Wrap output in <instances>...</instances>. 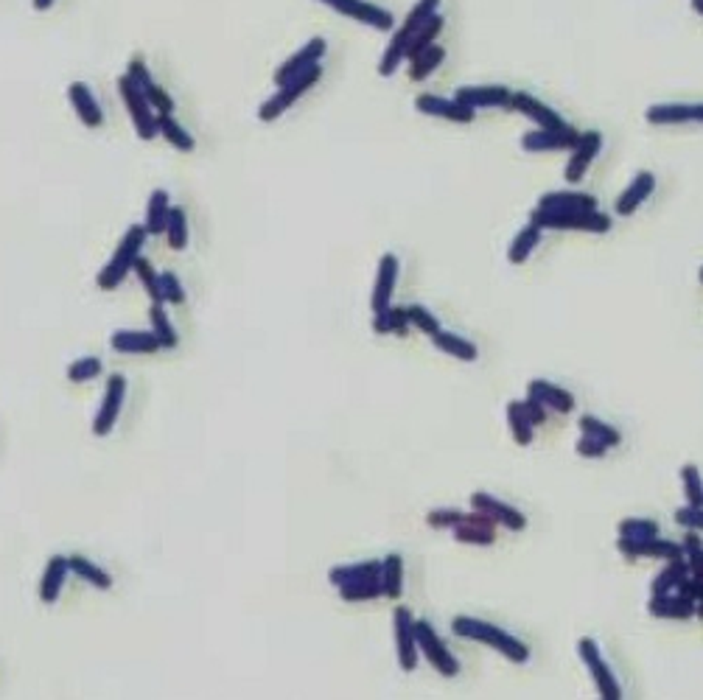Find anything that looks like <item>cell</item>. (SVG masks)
Wrapping results in <instances>:
<instances>
[{"instance_id":"6","label":"cell","mask_w":703,"mask_h":700,"mask_svg":"<svg viewBox=\"0 0 703 700\" xmlns=\"http://www.w3.org/2000/svg\"><path fill=\"white\" fill-rule=\"evenodd\" d=\"M118 93H121V101H123L129 118H132V126H135L138 138L141 141H154V138H158V113H154V107L146 101V95L138 90V85L129 79L126 73L118 79Z\"/></svg>"},{"instance_id":"12","label":"cell","mask_w":703,"mask_h":700,"mask_svg":"<svg viewBox=\"0 0 703 700\" xmlns=\"http://www.w3.org/2000/svg\"><path fill=\"white\" fill-rule=\"evenodd\" d=\"M616 550L628 558V560H639V558H653V560H684V550L681 543H675L670 538H644V541H628V538H619L616 541Z\"/></svg>"},{"instance_id":"50","label":"cell","mask_w":703,"mask_h":700,"mask_svg":"<svg viewBox=\"0 0 703 700\" xmlns=\"http://www.w3.org/2000/svg\"><path fill=\"white\" fill-rule=\"evenodd\" d=\"M101 370H104V365H101L98 356H82V359H76L73 365L68 368V378H70L73 384H85V381L98 378Z\"/></svg>"},{"instance_id":"44","label":"cell","mask_w":703,"mask_h":700,"mask_svg":"<svg viewBox=\"0 0 703 700\" xmlns=\"http://www.w3.org/2000/svg\"><path fill=\"white\" fill-rule=\"evenodd\" d=\"M163 236H166V241H169V247H171L174 252H182V250L188 247V216H186V211H182V207H171Z\"/></svg>"},{"instance_id":"16","label":"cell","mask_w":703,"mask_h":700,"mask_svg":"<svg viewBox=\"0 0 703 700\" xmlns=\"http://www.w3.org/2000/svg\"><path fill=\"white\" fill-rule=\"evenodd\" d=\"M578 138H580L578 129L563 123V126H555V129H535V132H527L522 138V149L533 151V154H538V151H566L578 143Z\"/></svg>"},{"instance_id":"37","label":"cell","mask_w":703,"mask_h":700,"mask_svg":"<svg viewBox=\"0 0 703 700\" xmlns=\"http://www.w3.org/2000/svg\"><path fill=\"white\" fill-rule=\"evenodd\" d=\"M373 331H376L379 336H389V333H393V336H406V331H409L406 305H393V303H389L387 308L376 311Z\"/></svg>"},{"instance_id":"31","label":"cell","mask_w":703,"mask_h":700,"mask_svg":"<svg viewBox=\"0 0 703 700\" xmlns=\"http://www.w3.org/2000/svg\"><path fill=\"white\" fill-rule=\"evenodd\" d=\"M429 340L434 342V348L440 350V353H446V356H452V359H460V361H477V356H479V350H477V345L471 342V340H465V336H460V333H452V331H437V333H432Z\"/></svg>"},{"instance_id":"17","label":"cell","mask_w":703,"mask_h":700,"mask_svg":"<svg viewBox=\"0 0 703 700\" xmlns=\"http://www.w3.org/2000/svg\"><path fill=\"white\" fill-rule=\"evenodd\" d=\"M398 275H401V261H398V255L384 252V255L379 258V272H376L373 295H370V308H373V314H376V311H381V308H387L389 303H393Z\"/></svg>"},{"instance_id":"51","label":"cell","mask_w":703,"mask_h":700,"mask_svg":"<svg viewBox=\"0 0 703 700\" xmlns=\"http://www.w3.org/2000/svg\"><path fill=\"white\" fill-rule=\"evenodd\" d=\"M406 320H409V328H418V331L426 333V336H432V333L440 331L437 317L432 314L426 305H406Z\"/></svg>"},{"instance_id":"21","label":"cell","mask_w":703,"mask_h":700,"mask_svg":"<svg viewBox=\"0 0 703 700\" xmlns=\"http://www.w3.org/2000/svg\"><path fill=\"white\" fill-rule=\"evenodd\" d=\"M650 616L656 619H675V622H684L692 616H700V603H692L687 597H681L679 591H670V594H653L647 603Z\"/></svg>"},{"instance_id":"7","label":"cell","mask_w":703,"mask_h":700,"mask_svg":"<svg viewBox=\"0 0 703 700\" xmlns=\"http://www.w3.org/2000/svg\"><path fill=\"white\" fill-rule=\"evenodd\" d=\"M578 656L586 664V669L591 672V681H594L597 692H600V697L603 700H622V686H619L616 676L611 672L608 661L603 659L600 644H597L594 639H589V636H583L578 641Z\"/></svg>"},{"instance_id":"11","label":"cell","mask_w":703,"mask_h":700,"mask_svg":"<svg viewBox=\"0 0 703 700\" xmlns=\"http://www.w3.org/2000/svg\"><path fill=\"white\" fill-rule=\"evenodd\" d=\"M393 631H396V653H398V667L404 672L418 669V641H415V616L406 605H398L393 611Z\"/></svg>"},{"instance_id":"26","label":"cell","mask_w":703,"mask_h":700,"mask_svg":"<svg viewBox=\"0 0 703 700\" xmlns=\"http://www.w3.org/2000/svg\"><path fill=\"white\" fill-rule=\"evenodd\" d=\"M68 575H70L68 558L65 555H50L45 568H42V577H40V603L42 605H54L62 597Z\"/></svg>"},{"instance_id":"20","label":"cell","mask_w":703,"mask_h":700,"mask_svg":"<svg viewBox=\"0 0 703 700\" xmlns=\"http://www.w3.org/2000/svg\"><path fill=\"white\" fill-rule=\"evenodd\" d=\"M644 121L653 126H675V123H700L703 104H653L644 110Z\"/></svg>"},{"instance_id":"45","label":"cell","mask_w":703,"mask_h":700,"mask_svg":"<svg viewBox=\"0 0 703 700\" xmlns=\"http://www.w3.org/2000/svg\"><path fill=\"white\" fill-rule=\"evenodd\" d=\"M619 538H628V541H644V538H653L659 535V522L656 518H642V515H634V518H625V522H619Z\"/></svg>"},{"instance_id":"57","label":"cell","mask_w":703,"mask_h":700,"mask_svg":"<svg viewBox=\"0 0 703 700\" xmlns=\"http://www.w3.org/2000/svg\"><path fill=\"white\" fill-rule=\"evenodd\" d=\"M54 4H57V0H32V6H34L37 12H48Z\"/></svg>"},{"instance_id":"56","label":"cell","mask_w":703,"mask_h":700,"mask_svg":"<svg viewBox=\"0 0 703 700\" xmlns=\"http://www.w3.org/2000/svg\"><path fill=\"white\" fill-rule=\"evenodd\" d=\"M522 404V412L527 414V421L538 429V426H543L546 423V418H550V412H546L538 401H533V398H525V401H518Z\"/></svg>"},{"instance_id":"46","label":"cell","mask_w":703,"mask_h":700,"mask_svg":"<svg viewBox=\"0 0 703 700\" xmlns=\"http://www.w3.org/2000/svg\"><path fill=\"white\" fill-rule=\"evenodd\" d=\"M132 272L138 275V280H141L143 292L149 295V300L151 303H163V297H160V272L151 267V261H146V258L141 255L135 261V267H132Z\"/></svg>"},{"instance_id":"47","label":"cell","mask_w":703,"mask_h":700,"mask_svg":"<svg viewBox=\"0 0 703 700\" xmlns=\"http://www.w3.org/2000/svg\"><path fill=\"white\" fill-rule=\"evenodd\" d=\"M336 591H340V597L345 603H370V600L384 597L381 577L379 580H368V583H359V586H348V588H336Z\"/></svg>"},{"instance_id":"39","label":"cell","mask_w":703,"mask_h":700,"mask_svg":"<svg viewBox=\"0 0 703 700\" xmlns=\"http://www.w3.org/2000/svg\"><path fill=\"white\" fill-rule=\"evenodd\" d=\"M149 320H151V333L158 336V342L163 350H174L179 345V333L169 317V311L163 308V303H151L149 308Z\"/></svg>"},{"instance_id":"13","label":"cell","mask_w":703,"mask_h":700,"mask_svg":"<svg viewBox=\"0 0 703 700\" xmlns=\"http://www.w3.org/2000/svg\"><path fill=\"white\" fill-rule=\"evenodd\" d=\"M126 76L138 85V90L146 95V101L154 107V113H174V110H177V101L169 95V90H166L163 85H158V79H154L151 70L146 68V62H143L141 57L129 59Z\"/></svg>"},{"instance_id":"23","label":"cell","mask_w":703,"mask_h":700,"mask_svg":"<svg viewBox=\"0 0 703 700\" xmlns=\"http://www.w3.org/2000/svg\"><path fill=\"white\" fill-rule=\"evenodd\" d=\"M653 191H656V177H653V171H639L631 183H628V188H625L622 194H619V199H616V205H614V211H616V216H634L639 207L653 196Z\"/></svg>"},{"instance_id":"14","label":"cell","mask_w":703,"mask_h":700,"mask_svg":"<svg viewBox=\"0 0 703 700\" xmlns=\"http://www.w3.org/2000/svg\"><path fill=\"white\" fill-rule=\"evenodd\" d=\"M471 507L485 513L493 524H499V527H505L510 532H522L527 527V515L522 510L502 502V499H497V496L485 494V490H477V494H471Z\"/></svg>"},{"instance_id":"52","label":"cell","mask_w":703,"mask_h":700,"mask_svg":"<svg viewBox=\"0 0 703 700\" xmlns=\"http://www.w3.org/2000/svg\"><path fill=\"white\" fill-rule=\"evenodd\" d=\"M468 518V513H462V510H452V507H443V510H432L429 515H426V524L432 527V530H454L457 524H462Z\"/></svg>"},{"instance_id":"38","label":"cell","mask_w":703,"mask_h":700,"mask_svg":"<svg viewBox=\"0 0 703 700\" xmlns=\"http://www.w3.org/2000/svg\"><path fill=\"white\" fill-rule=\"evenodd\" d=\"M443 62H446V48L434 42V45H429L426 50H421L418 57L409 59V79H412V82H426L429 76H432Z\"/></svg>"},{"instance_id":"34","label":"cell","mask_w":703,"mask_h":700,"mask_svg":"<svg viewBox=\"0 0 703 700\" xmlns=\"http://www.w3.org/2000/svg\"><path fill=\"white\" fill-rule=\"evenodd\" d=\"M68 566H70V572L79 577V580H85L87 586H93V588H98V591H110V588H113V575L104 572V568H101L98 563H93L90 558H85V555H70V558H68Z\"/></svg>"},{"instance_id":"19","label":"cell","mask_w":703,"mask_h":700,"mask_svg":"<svg viewBox=\"0 0 703 700\" xmlns=\"http://www.w3.org/2000/svg\"><path fill=\"white\" fill-rule=\"evenodd\" d=\"M325 50H328V42H325L323 37L308 40L300 50H295V54L275 70V85L289 82L292 76H297V73H303V70H308V68L320 65V59L325 57Z\"/></svg>"},{"instance_id":"48","label":"cell","mask_w":703,"mask_h":700,"mask_svg":"<svg viewBox=\"0 0 703 700\" xmlns=\"http://www.w3.org/2000/svg\"><path fill=\"white\" fill-rule=\"evenodd\" d=\"M437 9H440V0H418V4L409 9L406 20L401 23V32H406L412 37L432 14H437Z\"/></svg>"},{"instance_id":"36","label":"cell","mask_w":703,"mask_h":700,"mask_svg":"<svg viewBox=\"0 0 703 700\" xmlns=\"http://www.w3.org/2000/svg\"><path fill=\"white\" fill-rule=\"evenodd\" d=\"M381 586L387 600H401L404 597V558L398 552L387 555L381 560Z\"/></svg>"},{"instance_id":"40","label":"cell","mask_w":703,"mask_h":700,"mask_svg":"<svg viewBox=\"0 0 703 700\" xmlns=\"http://www.w3.org/2000/svg\"><path fill=\"white\" fill-rule=\"evenodd\" d=\"M443 29H446V17H443L440 12L437 14H432L418 32L412 34V40H409V48H406V62L412 59V57H418L421 50H426L429 45H434L437 42V37L443 34Z\"/></svg>"},{"instance_id":"33","label":"cell","mask_w":703,"mask_h":700,"mask_svg":"<svg viewBox=\"0 0 703 700\" xmlns=\"http://www.w3.org/2000/svg\"><path fill=\"white\" fill-rule=\"evenodd\" d=\"M171 196L166 188H154L151 196H149V205H146V232L149 236H160V232L166 230V222H169V214H171Z\"/></svg>"},{"instance_id":"58","label":"cell","mask_w":703,"mask_h":700,"mask_svg":"<svg viewBox=\"0 0 703 700\" xmlns=\"http://www.w3.org/2000/svg\"><path fill=\"white\" fill-rule=\"evenodd\" d=\"M692 12H695L698 17L703 14V0H692Z\"/></svg>"},{"instance_id":"2","label":"cell","mask_w":703,"mask_h":700,"mask_svg":"<svg viewBox=\"0 0 703 700\" xmlns=\"http://www.w3.org/2000/svg\"><path fill=\"white\" fill-rule=\"evenodd\" d=\"M146 239H149V232H146L143 224H132V227L123 232V239L118 241L113 258H110V261L104 264V269L96 275V286H98L101 292H115L121 283L126 280V275L132 272L135 261L141 258V250H143Z\"/></svg>"},{"instance_id":"53","label":"cell","mask_w":703,"mask_h":700,"mask_svg":"<svg viewBox=\"0 0 703 700\" xmlns=\"http://www.w3.org/2000/svg\"><path fill=\"white\" fill-rule=\"evenodd\" d=\"M160 297H163V305L186 303V289H182V280L174 272H160Z\"/></svg>"},{"instance_id":"42","label":"cell","mask_w":703,"mask_h":700,"mask_svg":"<svg viewBox=\"0 0 703 700\" xmlns=\"http://www.w3.org/2000/svg\"><path fill=\"white\" fill-rule=\"evenodd\" d=\"M684 577H689L687 560H667L662 572L653 577V583H650V594H670Z\"/></svg>"},{"instance_id":"55","label":"cell","mask_w":703,"mask_h":700,"mask_svg":"<svg viewBox=\"0 0 703 700\" xmlns=\"http://www.w3.org/2000/svg\"><path fill=\"white\" fill-rule=\"evenodd\" d=\"M675 522H679L684 530H703V507H679L675 510Z\"/></svg>"},{"instance_id":"28","label":"cell","mask_w":703,"mask_h":700,"mask_svg":"<svg viewBox=\"0 0 703 700\" xmlns=\"http://www.w3.org/2000/svg\"><path fill=\"white\" fill-rule=\"evenodd\" d=\"M68 101H70L73 113L79 115V121H82L87 129H98V126L104 123V113H101V107H98V101H96L90 85H85V82H70V85H68Z\"/></svg>"},{"instance_id":"15","label":"cell","mask_w":703,"mask_h":700,"mask_svg":"<svg viewBox=\"0 0 703 700\" xmlns=\"http://www.w3.org/2000/svg\"><path fill=\"white\" fill-rule=\"evenodd\" d=\"M415 110L424 113V115H432V118H440V121H452V123H471L474 121V110H468L465 104H460L457 98H443V95H434V93H421L418 98H415Z\"/></svg>"},{"instance_id":"25","label":"cell","mask_w":703,"mask_h":700,"mask_svg":"<svg viewBox=\"0 0 703 700\" xmlns=\"http://www.w3.org/2000/svg\"><path fill=\"white\" fill-rule=\"evenodd\" d=\"M110 348L115 353H126V356H151L163 350L158 336L151 331H135V328H121L110 336Z\"/></svg>"},{"instance_id":"22","label":"cell","mask_w":703,"mask_h":700,"mask_svg":"<svg viewBox=\"0 0 703 700\" xmlns=\"http://www.w3.org/2000/svg\"><path fill=\"white\" fill-rule=\"evenodd\" d=\"M527 398L538 401L546 412H558V414H569L578 406L575 395L569 390H563V386H558L552 381H543V378H535L527 384Z\"/></svg>"},{"instance_id":"32","label":"cell","mask_w":703,"mask_h":700,"mask_svg":"<svg viewBox=\"0 0 703 700\" xmlns=\"http://www.w3.org/2000/svg\"><path fill=\"white\" fill-rule=\"evenodd\" d=\"M158 135H160L169 146H174L177 151H182V154H191V151L196 149L194 135H191L188 129L182 126L171 113H158Z\"/></svg>"},{"instance_id":"4","label":"cell","mask_w":703,"mask_h":700,"mask_svg":"<svg viewBox=\"0 0 703 700\" xmlns=\"http://www.w3.org/2000/svg\"><path fill=\"white\" fill-rule=\"evenodd\" d=\"M320 79H323V65H315V68H308V70L292 76L289 82L278 85L275 95H269V98L261 104V107H258V118H261L264 123L278 121L286 110L292 107L295 101H300V98H303L311 87H315Z\"/></svg>"},{"instance_id":"35","label":"cell","mask_w":703,"mask_h":700,"mask_svg":"<svg viewBox=\"0 0 703 700\" xmlns=\"http://www.w3.org/2000/svg\"><path fill=\"white\" fill-rule=\"evenodd\" d=\"M541 232L543 230H538L535 224H527L525 230L516 232V239L507 247V261L513 267H522V264L530 261V255L535 252V247H541Z\"/></svg>"},{"instance_id":"29","label":"cell","mask_w":703,"mask_h":700,"mask_svg":"<svg viewBox=\"0 0 703 700\" xmlns=\"http://www.w3.org/2000/svg\"><path fill=\"white\" fill-rule=\"evenodd\" d=\"M538 211H594L597 207V196L586 194V191H546L538 199Z\"/></svg>"},{"instance_id":"49","label":"cell","mask_w":703,"mask_h":700,"mask_svg":"<svg viewBox=\"0 0 703 700\" xmlns=\"http://www.w3.org/2000/svg\"><path fill=\"white\" fill-rule=\"evenodd\" d=\"M681 482H684V494H687V505L689 507H703V479H700V468L692 462H687L681 468Z\"/></svg>"},{"instance_id":"5","label":"cell","mask_w":703,"mask_h":700,"mask_svg":"<svg viewBox=\"0 0 703 700\" xmlns=\"http://www.w3.org/2000/svg\"><path fill=\"white\" fill-rule=\"evenodd\" d=\"M415 641H418V653L440 672L443 678H457L460 676V661L449 650V644L440 639V633L432 628V622L415 619Z\"/></svg>"},{"instance_id":"54","label":"cell","mask_w":703,"mask_h":700,"mask_svg":"<svg viewBox=\"0 0 703 700\" xmlns=\"http://www.w3.org/2000/svg\"><path fill=\"white\" fill-rule=\"evenodd\" d=\"M575 451H578V457H586V459H603V457H606L611 449H608V446H603L600 440H594V437H586V434H580V440H578Z\"/></svg>"},{"instance_id":"10","label":"cell","mask_w":703,"mask_h":700,"mask_svg":"<svg viewBox=\"0 0 703 700\" xmlns=\"http://www.w3.org/2000/svg\"><path fill=\"white\" fill-rule=\"evenodd\" d=\"M123 401H126V378L115 373V376H110L107 390H104V398H101V406L93 418V434L96 437H110L113 434V429L121 418Z\"/></svg>"},{"instance_id":"9","label":"cell","mask_w":703,"mask_h":700,"mask_svg":"<svg viewBox=\"0 0 703 700\" xmlns=\"http://www.w3.org/2000/svg\"><path fill=\"white\" fill-rule=\"evenodd\" d=\"M571 158L566 160V168H563V179L571 186H578L580 179H586L591 163L600 158L603 151V132H597V129H589V132H580L578 143L569 149Z\"/></svg>"},{"instance_id":"18","label":"cell","mask_w":703,"mask_h":700,"mask_svg":"<svg viewBox=\"0 0 703 700\" xmlns=\"http://www.w3.org/2000/svg\"><path fill=\"white\" fill-rule=\"evenodd\" d=\"M507 110L522 113L525 118L535 121L538 129H555V126H563V123H566V121L561 118V113H555L550 104H543L541 98H535V95H530V93H525V90H513V93H510Z\"/></svg>"},{"instance_id":"41","label":"cell","mask_w":703,"mask_h":700,"mask_svg":"<svg viewBox=\"0 0 703 700\" xmlns=\"http://www.w3.org/2000/svg\"><path fill=\"white\" fill-rule=\"evenodd\" d=\"M578 426H580V432H583L586 437L600 440V443L608 446V449L622 446V434H619V429L611 426V423H606L603 418H597V414H583V418L578 421Z\"/></svg>"},{"instance_id":"8","label":"cell","mask_w":703,"mask_h":700,"mask_svg":"<svg viewBox=\"0 0 703 700\" xmlns=\"http://www.w3.org/2000/svg\"><path fill=\"white\" fill-rule=\"evenodd\" d=\"M317 4L333 9L342 17H351L361 25H370L376 32H393V25H396L393 12H387L384 6H376V4H368V0H317Z\"/></svg>"},{"instance_id":"27","label":"cell","mask_w":703,"mask_h":700,"mask_svg":"<svg viewBox=\"0 0 703 700\" xmlns=\"http://www.w3.org/2000/svg\"><path fill=\"white\" fill-rule=\"evenodd\" d=\"M452 532L457 543H468V547H490V543H497V524L479 510H474L471 518L465 524H457Z\"/></svg>"},{"instance_id":"24","label":"cell","mask_w":703,"mask_h":700,"mask_svg":"<svg viewBox=\"0 0 703 700\" xmlns=\"http://www.w3.org/2000/svg\"><path fill=\"white\" fill-rule=\"evenodd\" d=\"M510 93L507 87L502 85H468V87H460L457 90V101L465 104L468 110H485V107H507L510 104Z\"/></svg>"},{"instance_id":"3","label":"cell","mask_w":703,"mask_h":700,"mask_svg":"<svg viewBox=\"0 0 703 700\" xmlns=\"http://www.w3.org/2000/svg\"><path fill=\"white\" fill-rule=\"evenodd\" d=\"M530 224H535L538 230H578V232H591V236H606L611 230V216L594 211H535L530 214Z\"/></svg>"},{"instance_id":"43","label":"cell","mask_w":703,"mask_h":700,"mask_svg":"<svg viewBox=\"0 0 703 700\" xmlns=\"http://www.w3.org/2000/svg\"><path fill=\"white\" fill-rule=\"evenodd\" d=\"M507 426H510V434H513V440L518 446H533L535 426L527 421V414L522 412V404H518V401L507 404Z\"/></svg>"},{"instance_id":"30","label":"cell","mask_w":703,"mask_h":700,"mask_svg":"<svg viewBox=\"0 0 703 700\" xmlns=\"http://www.w3.org/2000/svg\"><path fill=\"white\" fill-rule=\"evenodd\" d=\"M381 577V560H359V563H348V566H333L328 572V580L333 588H348V586H359L368 580H379Z\"/></svg>"},{"instance_id":"1","label":"cell","mask_w":703,"mask_h":700,"mask_svg":"<svg viewBox=\"0 0 703 700\" xmlns=\"http://www.w3.org/2000/svg\"><path fill=\"white\" fill-rule=\"evenodd\" d=\"M452 631H454V636H460V639L488 644L490 650H497L499 656H505V659L513 661V664H527V661H530V647H527L522 639H518V636L507 633L505 628L493 625V622H485V619H477V616L460 614V616L452 619Z\"/></svg>"}]
</instances>
